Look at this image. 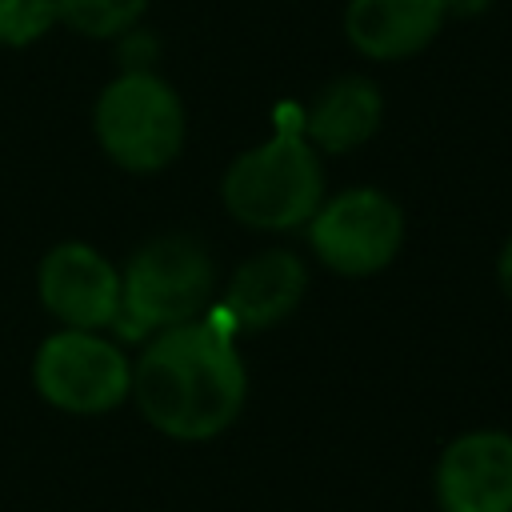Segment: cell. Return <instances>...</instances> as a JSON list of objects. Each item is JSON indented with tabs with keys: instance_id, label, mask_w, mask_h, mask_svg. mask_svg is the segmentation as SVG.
Masks as SVG:
<instances>
[{
	"instance_id": "obj_1",
	"label": "cell",
	"mask_w": 512,
	"mask_h": 512,
	"mask_svg": "<svg viewBox=\"0 0 512 512\" xmlns=\"http://www.w3.org/2000/svg\"><path fill=\"white\" fill-rule=\"evenodd\" d=\"M232 336V324L216 312L164 328L144 344L132 364V396L156 432L172 440H208L240 416L248 372Z\"/></svg>"
},
{
	"instance_id": "obj_2",
	"label": "cell",
	"mask_w": 512,
	"mask_h": 512,
	"mask_svg": "<svg viewBox=\"0 0 512 512\" xmlns=\"http://www.w3.org/2000/svg\"><path fill=\"white\" fill-rule=\"evenodd\" d=\"M224 208L260 232H288L308 224L324 200V164L304 132H272L264 144L240 152L220 184Z\"/></svg>"
},
{
	"instance_id": "obj_3",
	"label": "cell",
	"mask_w": 512,
	"mask_h": 512,
	"mask_svg": "<svg viewBox=\"0 0 512 512\" xmlns=\"http://www.w3.org/2000/svg\"><path fill=\"white\" fill-rule=\"evenodd\" d=\"M212 260L192 236H156L132 252L120 272V316L124 336H156L164 328L200 320L212 300Z\"/></svg>"
},
{
	"instance_id": "obj_4",
	"label": "cell",
	"mask_w": 512,
	"mask_h": 512,
	"mask_svg": "<svg viewBox=\"0 0 512 512\" xmlns=\"http://www.w3.org/2000/svg\"><path fill=\"white\" fill-rule=\"evenodd\" d=\"M92 124L100 148L128 172H160L184 148V104L152 68L120 72L104 84Z\"/></svg>"
},
{
	"instance_id": "obj_5",
	"label": "cell",
	"mask_w": 512,
	"mask_h": 512,
	"mask_svg": "<svg viewBox=\"0 0 512 512\" xmlns=\"http://www.w3.org/2000/svg\"><path fill=\"white\" fill-rule=\"evenodd\" d=\"M32 384L52 408L96 416L132 396V364L100 332L60 328L36 348Z\"/></svg>"
},
{
	"instance_id": "obj_6",
	"label": "cell",
	"mask_w": 512,
	"mask_h": 512,
	"mask_svg": "<svg viewBox=\"0 0 512 512\" xmlns=\"http://www.w3.org/2000/svg\"><path fill=\"white\" fill-rule=\"evenodd\" d=\"M308 244L324 268L340 276H372L396 260L404 244V212L380 188H344L312 212Z\"/></svg>"
},
{
	"instance_id": "obj_7",
	"label": "cell",
	"mask_w": 512,
	"mask_h": 512,
	"mask_svg": "<svg viewBox=\"0 0 512 512\" xmlns=\"http://www.w3.org/2000/svg\"><path fill=\"white\" fill-rule=\"evenodd\" d=\"M40 304L64 324L100 332L120 316V272L92 244L68 240L44 252L36 268Z\"/></svg>"
},
{
	"instance_id": "obj_8",
	"label": "cell",
	"mask_w": 512,
	"mask_h": 512,
	"mask_svg": "<svg viewBox=\"0 0 512 512\" xmlns=\"http://www.w3.org/2000/svg\"><path fill=\"white\" fill-rule=\"evenodd\" d=\"M444 512H512V436L496 428L456 436L436 464Z\"/></svg>"
},
{
	"instance_id": "obj_9",
	"label": "cell",
	"mask_w": 512,
	"mask_h": 512,
	"mask_svg": "<svg viewBox=\"0 0 512 512\" xmlns=\"http://www.w3.org/2000/svg\"><path fill=\"white\" fill-rule=\"evenodd\" d=\"M304 288H308L304 260L288 248H268L232 272L216 312L232 324V332H260L292 316Z\"/></svg>"
},
{
	"instance_id": "obj_10",
	"label": "cell",
	"mask_w": 512,
	"mask_h": 512,
	"mask_svg": "<svg viewBox=\"0 0 512 512\" xmlns=\"http://www.w3.org/2000/svg\"><path fill=\"white\" fill-rule=\"evenodd\" d=\"M444 16V0H348L344 32L368 60H404L436 40Z\"/></svg>"
},
{
	"instance_id": "obj_11",
	"label": "cell",
	"mask_w": 512,
	"mask_h": 512,
	"mask_svg": "<svg viewBox=\"0 0 512 512\" xmlns=\"http://www.w3.org/2000/svg\"><path fill=\"white\" fill-rule=\"evenodd\" d=\"M380 116V88L364 76H340L304 112V140L316 152H352L376 136Z\"/></svg>"
},
{
	"instance_id": "obj_12",
	"label": "cell",
	"mask_w": 512,
	"mask_h": 512,
	"mask_svg": "<svg viewBox=\"0 0 512 512\" xmlns=\"http://www.w3.org/2000/svg\"><path fill=\"white\" fill-rule=\"evenodd\" d=\"M148 0H56L60 24H68L80 36L92 40H116L132 32V24L144 16Z\"/></svg>"
},
{
	"instance_id": "obj_13",
	"label": "cell",
	"mask_w": 512,
	"mask_h": 512,
	"mask_svg": "<svg viewBox=\"0 0 512 512\" xmlns=\"http://www.w3.org/2000/svg\"><path fill=\"white\" fill-rule=\"evenodd\" d=\"M56 0H0V44L24 48L56 24Z\"/></svg>"
},
{
	"instance_id": "obj_14",
	"label": "cell",
	"mask_w": 512,
	"mask_h": 512,
	"mask_svg": "<svg viewBox=\"0 0 512 512\" xmlns=\"http://www.w3.org/2000/svg\"><path fill=\"white\" fill-rule=\"evenodd\" d=\"M496 276H500V288L512 296V236H508V244H504L500 260H496Z\"/></svg>"
},
{
	"instance_id": "obj_15",
	"label": "cell",
	"mask_w": 512,
	"mask_h": 512,
	"mask_svg": "<svg viewBox=\"0 0 512 512\" xmlns=\"http://www.w3.org/2000/svg\"><path fill=\"white\" fill-rule=\"evenodd\" d=\"M448 4V16H476V12H484L492 0H444Z\"/></svg>"
}]
</instances>
